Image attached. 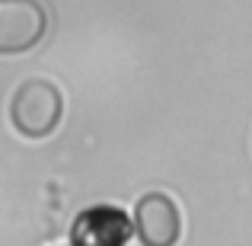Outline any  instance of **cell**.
Segmentation results:
<instances>
[{
	"label": "cell",
	"mask_w": 252,
	"mask_h": 246,
	"mask_svg": "<svg viewBox=\"0 0 252 246\" xmlns=\"http://www.w3.org/2000/svg\"><path fill=\"white\" fill-rule=\"evenodd\" d=\"M64 115V96L51 80H26L10 99V122L23 138L42 141L55 135Z\"/></svg>",
	"instance_id": "obj_1"
},
{
	"label": "cell",
	"mask_w": 252,
	"mask_h": 246,
	"mask_svg": "<svg viewBox=\"0 0 252 246\" xmlns=\"http://www.w3.org/2000/svg\"><path fill=\"white\" fill-rule=\"evenodd\" d=\"M48 32V10L38 0H0V55H26Z\"/></svg>",
	"instance_id": "obj_2"
},
{
	"label": "cell",
	"mask_w": 252,
	"mask_h": 246,
	"mask_svg": "<svg viewBox=\"0 0 252 246\" xmlns=\"http://www.w3.org/2000/svg\"><path fill=\"white\" fill-rule=\"evenodd\" d=\"M134 234L144 246H176L182 237L179 205L166 192H147L134 205Z\"/></svg>",
	"instance_id": "obj_3"
},
{
	"label": "cell",
	"mask_w": 252,
	"mask_h": 246,
	"mask_svg": "<svg viewBox=\"0 0 252 246\" xmlns=\"http://www.w3.org/2000/svg\"><path fill=\"white\" fill-rule=\"evenodd\" d=\"M131 217L115 205H93L77 214L70 227V246H125L131 240Z\"/></svg>",
	"instance_id": "obj_4"
}]
</instances>
